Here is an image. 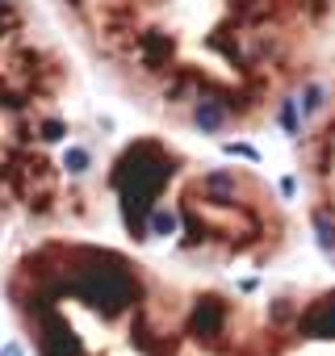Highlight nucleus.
Listing matches in <instances>:
<instances>
[{
    "instance_id": "obj_6",
    "label": "nucleus",
    "mask_w": 335,
    "mask_h": 356,
    "mask_svg": "<svg viewBox=\"0 0 335 356\" xmlns=\"http://www.w3.org/2000/svg\"><path fill=\"white\" fill-rule=\"evenodd\" d=\"M67 5H76V9H84V0H67Z\"/></svg>"
},
{
    "instance_id": "obj_3",
    "label": "nucleus",
    "mask_w": 335,
    "mask_h": 356,
    "mask_svg": "<svg viewBox=\"0 0 335 356\" xmlns=\"http://www.w3.org/2000/svg\"><path fill=\"white\" fill-rule=\"evenodd\" d=\"M63 134H67V122H63V118H42V122H38V138H42V143H59Z\"/></svg>"
},
{
    "instance_id": "obj_4",
    "label": "nucleus",
    "mask_w": 335,
    "mask_h": 356,
    "mask_svg": "<svg viewBox=\"0 0 335 356\" xmlns=\"http://www.w3.org/2000/svg\"><path fill=\"white\" fill-rule=\"evenodd\" d=\"M22 26V17H17V9L9 5V0H0V38H5L9 30H17Z\"/></svg>"
},
{
    "instance_id": "obj_2",
    "label": "nucleus",
    "mask_w": 335,
    "mask_h": 356,
    "mask_svg": "<svg viewBox=\"0 0 335 356\" xmlns=\"http://www.w3.org/2000/svg\"><path fill=\"white\" fill-rule=\"evenodd\" d=\"M63 168H67L72 176H84V172L92 168V151H88V147H67V151H63Z\"/></svg>"
},
{
    "instance_id": "obj_1",
    "label": "nucleus",
    "mask_w": 335,
    "mask_h": 356,
    "mask_svg": "<svg viewBox=\"0 0 335 356\" xmlns=\"http://www.w3.org/2000/svg\"><path fill=\"white\" fill-rule=\"evenodd\" d=\"M181 231V218L168 210V206H155L151 210V218H147V235H155V239H172Z\"/></svg>"
},
{
    "instance_id": "obj_5",
    "label": "nucleus",
    "mask_w": 335,
    "mask_h": 356,
    "mask_svg": "<svg viewBox=\"0 0 335 356\" xmlns=\"http://www.w3.org/2000/svg\"><path fill=\"white\" fill-rule=\"evenodd\" d=\"M0 356H26L22 339H5V343H0Z\"/></svg>"
}]
</instances>
